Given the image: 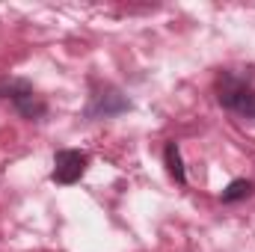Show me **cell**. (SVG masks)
<instances>
[{
	"mask_svg": "<svg viewBox=\"0 0 255 252\" xmlns=\"http://www.w3.org/2000/svg\"><path fill=\"white\" fill-rule=\"evenodd\" d=\"M217 101L238 119H255V86L232 71L217 77Z\"/></svg>",
	"mask_w": 255,
	"mask_h": 252,
	"instance_id": "obj_1",
	"label": "cell"
},
{
	"mask_svg": "<svg viewBox=\"0 0 255 252\" xmlns=\"http://www.w3.org/2000/svg\"><path fill=\"white\" fill-rule=\"evenodd\" d=\"M0 98H9L12 104H15V110L24 116V119H30V122H36V119H42L45 113H48V107H45V101L36 95V89L27 83V80H18V77H3L0 80Z\"/></svg>",
	"mask_w": 255,
	"mask_h": 252,
	"instance_id": "obj_2",
	"label": "cell"
},
{
	"mask_svg": "<svg viewBox=\"0 0 255 252\" xmlns=\"http://www.w3.org/2000/svg\"><path fill=\"white\" fill-rule=\"evenodd\" d=\"M130 110V101L122 89L116 86H101L89 95L86 107H83V116L86 119H113L119 113H128Z\"/></svg>",
	"mask_w": 255,
	"mask_h": 252,
	"instance_id": "obj_3",
	"label": "cell"
},
{
	"mask_svg": "<svg viewBox=\"0 0 255 252\" xmlns=\"http://www.w3.org/2000/svg\"><path fill=\"white\" fill-rule=\"evenodd\" d=\"M86 166H89V157H86L83 151H77V148H63V151L54 154V172H51V178H54L57 184H74V181L83 178Z\"/></svg>",
	"mask_w": 255,
	"mask_h": 252,
	"instance_id": "obj_4",
	"label": "cell"
},
{
	"mask_svg": "<svg viewBox=\"0 0 255 252\" xmlns=\"http://www.w3.org/2000/svg\"><path fill=\"white\" fill-rule=\"evenodd\" d=\"M163 163H166V172L178 181V184H187V172H184V163H181V151L175 142H166L163 148Z\"/></svg>",
	"mask_w": 255,
	"mask_h": 252,
	"instance_id": "obj_5",
	"label": "cell"
},
{
	"mask_svg": "<svg viewBox=\"0 0 255 252\" xmlns=\"http://www.w3.org/2000/svg\"><path fill=\"white\" fill-rule=\"evenodd\" d=\"M253 190H255L253 181H244V178H238V181H232L229 187L223 190V202H226V205H232V202H241V199H247Z\"/></svg>",
	"mask_w": 255,
	"mask_h": 252,
	"instance_id": "obj_6",
	"label": "cell"
}]
</instances>
